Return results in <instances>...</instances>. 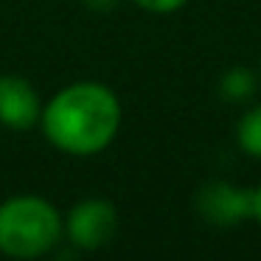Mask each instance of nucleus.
I'll use <instances>...</instances> for the list:
<instances>
[{
    "label": "nucleus",
    "instance_id": "1",
    "mask_svg": "<svg viewBox=\"0 0 261 261\" xmlns=\"http://www.w3.org/2000/svg\"><path fill=\"white\" fill-rule=\"evenodd\" d=\"M45 135L70 154H93L110 146L121 126V104L115 93L96 82L70 85L54 96L42 115Z\"/></svg>",
    "mask_w": 261,
    "mask_h": 261
},
{
    "label": "nucleus",
    "instance_id": "2",
    "mask_svg": "<svg viewBox=\"0 0 261 261\" xmlns=\"http://www.w3.org/2000/svg\"><path fill=\"white\" fill-rule=\"evenodd\" d=\"M62 236V219L40 197H14L0 205V250L12 258H37Z\"/></svg>",
    "mask_w": 261,
    "mask_h": 261
},
{
    "label": "nucleus",
    "instance_id": "3",
    "mask_svg": "<svg viewBox=\"0 0 261 261\" xmlns=\"http://www.w3.org/2000/svg\"><path fill=\"white\" fill-rule=\"evenodd\" d=\"M194 208L208 225L233 227L244 219H253V188H239L230 180H208L199 186Z\"/></svg>",
    "mask_w": 261,
    "mask_h": 261
},
{
    "label": "nucleus",
    "instance_id": "4",
    "mask_svg": "<svg viewBox=\"0 0 261 261\" xmlns=\"http://www.w3.org/2000/svg\"><path fill=\"white\" fill-rule=\"evenodd\" d=\"M118 230V214L107 199H85L68 216V236L82 250H98Z\"/></svg>",
    "mask_w": 261,
    "mask_h": 261
},
{
    "label": "nucleus",
    "instance_id": "5",
    "mask_svg": "<svg viewBox=\"0 0 261 261\" xmlns=\"http://www.w3.org/2000/svg\"><path fill=\"white\" fill-rule=\"evenodd\" d=\"M40 118V98L20 76H0V121L12 129H29Z\"/></svg>",
    "mask_w": 261,
    "mask_h": 261
},
{
    "label": "nucleus",
    "instance_id": "6",
    "mask_svg": "<svg viewBox=\"0 0 261 261\" xmlns=\"http://www.w3.org/2000/svg\"><path fill=\"white\" fill-rule=\"evenodd\" d=\"M255 87H258V73L244 65L236 68H227L219 79V93L227 104H244L255 96Z\"/></svg>",
    "mask_w": 261,
    "mask_h": 261
},
{
    "label": "nucleus",
    "instance_id": "7",
    "mask_svg": "<svg viewBox=\"0 0 261 261\" xmlns=\"http://www.w3.org/2000/svg\"><path fill=\"white\" fill-rule=\"evenodd\" d=\"M236 143L244 154L261 160V104L250 107L236 124Z\"/></svg>",
    "mask_w": 261,
    "mask_h": 261
},
{
    "label": "nucleus",
    "instance_id": "8",
    "mask_svg": "<svg viewBox=\"0 0 261 261\" xmlns=\"http://www.w3.org/2000/svg\"><path fill=\"white\" fill-rule=\"evenodd\" d=\"M132 3H138L141 9H146L152 14H171L186 6V0H132Z\"/></svg>",
    "mask_w": 261,
    "mask_h": 261
},
{
    "label": "nucleus",
    "instance_id": "9",
    "mask_svg": "<svg viewBox=\"0 0 261 261\" xmlns=\"http://www.w3.org/2000/svg\"><path fill=\"white\" fill-rule=\"evenodd\" d=\"M90 9H96V12H110V9L118 6V0H85Z\"/></svg>",
    "mask_w": 261,
    "mask_h": 261
},
{
    "label": "nucleus",
    "instance_id": "10",
    "mask_svg": "<svg viewBox=\"0 0 261 261\" xmlns=\"http://www.w3.org/2000/svg\"><path fill=\"white\" fill-rule=\"evenodd\" d=\"M253 219L261 225V186L253 188Z\"/></svg>",
    "mask_w": 261,
    "mask_h": 261
},
{
    "label": "nucleus",
    "instance_id": "11",
    "mask_svg": "<svg viewBox=\"0 0 261 261\" xmlns=\"http://www.w3.org/2000/svg\"><path fill=\"white\" fill-rule=\"evenodd\" d=\"M258 79H261V57H258Z\"/></svg>",
    "mask_w": 261,
    "mask_h": 261
}]
</instances>
